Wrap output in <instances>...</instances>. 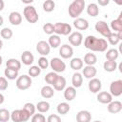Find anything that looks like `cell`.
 I'll return each mask as SVG.
<instances>
[{"label":"cell","instance_id":"obj_1","mask_svg":"<svg viewBox=\"0 0 122 122\" xmlns=\"http://www.w3.org/2000/svg\"><path fill=\"white\" fill-rule=\"evenodd\" d=\"M84 46L86 49L92 51L103 52L108 49V42L104 38H97L94 35H88L84 40Z\"/></svg>","mask_w":122,"mask_h":122},{"label":"cell","instance_id":"obj_2","mask_svg":"<svg viewBox=\"0 0 122 122\" xmlns=\"http://www.w3.org/2000/svg\"><path fill=\"white\" fill-rule=\"evenodd\" d=\"M84 8H85V1L84 0H74L69 6V9H68L69 15L71 18L76 19L83 12Z\"/></svg>","mask_w":122,"mask_h":122},{"label":"cell","instance_id":"obj_3","mask_svg":"<svg viewBox=\"0 0 122 122\" xmlns=\"http://www.w3.org/2000/svg\"><path fill=\"white\" fill-rule=\"evenodd\" d=\"M23 15L25 17V19L30 23V24H34L38 21L39 19V16H38V13L35 10V8L31 5H28L24 8V10H23Z\"/></svg>","mask_w":122,"mask_h":122},{"label":"cell","instance_id":"obj_4","mask_svg":"<svg viewBox=\"0 0 122 122\" xmlns=\"http://www.w3.org/2000/svg\"><path fill=\"white\" fill-rule=\"evenodd\" d=\"M30 118V113L24 109L13 110L10 112V119L13 122H26Z\"/></svg>","mask_w":122,"mask_h":122},{"label":"cell","instance_id":"obj_5","mask_svg":"<svg viewBox=\"0 0 122 122\" xmlns=\"http://www.w3.org/2000/svg\"><path fill=\"white\" fill-rule=\"evenodd\" d=\"M31 84H32L31 77H30L27 74H22V75L18 76L16 79V83H15L16 88L18 90H21V91L28 90L29 88H30Z\"/></svg>","mask_w":122,"mask_h":122},{"label":"cell","instance_id":"obj_6","mask_svg":"<svg viewBox=\"0 0 122 122\" xmlns=\"http://www.w3.org/2000/svg\"><path fill=\"white\" fill-rule=\"evenodd\" d=\"M71 26L68 23L57 22L54 24V33L57 35H70L71 33Z\"/></svg>","mask_w":122,"mask_h":122},{"label":"cell","instance_id":"obj_7","mask_svg":"<svg viewBox=\"0 0 122 122\" xmlns=\"http://www.w3.org/2000/svg\"><path fill=\"white\" fill-rule=\"evenodd\" d=\"M50 66L52 69V71L58 73V72H63L66 69V64L64 61H62L61 58L59 57H53L50 61Z\"/></svg>","mask_w":122,"mask_h":122},{"label":"cell","instance_id":"obj_8","mask_svg":"<svg viewBox=\"0 0 122 122\" xmlns=\"http://www.w3.org/2000/svg\"><path fill=\"white\" fill-rule=\"evenodd\" d=\"M94 29L97 32H99L101 35H103L104 37L108 38V36L111 34L112 30L110 29V27L108 26V24L105 22V21H97L95 23V26H94Z\"/></svg>","mask_w":122,"mask_h":122},{"label":"cell","instance_id":"obj_9","mask_svg":"<svg viewBox=\"0 0 122 122\" xmlns=\"http://www.w3.org/2000/svg\"><path fill=\"white\" fill-rule=\"evenodd\" d=\"M110 93L112 96H119L122 94V80L118 79L112 81L110 85Z\"/></svg>","mask_w":122,"mask_h":122},{"label":"cell","instance_id":"obj_10","mask_svg":"<svg viewBox=\"0 0 122 122\" xmlns=\"http://www.w3.org/2000/svg\"><path fill=\"white\" fill-rule=\"evenodd\" d=\"M69 42L71 46L79 47L83 42V34L80 31H73L69 35Z\"/></svg>","mask_w":122,"mask_h":122},{"label":"cell","instance_id":"obj_11","mask_svg":"<svg viewBox=\"0 0 122 122\" xmlns=\"http://www.w3.org/2000/svg\"><path fill=\"white\" fill-rule=\"evenodd\" d=\"M36 51L41 56H46L51 51V47L47 41L41 40L36 44Z\"/></svg>","mask_w":122,"mask_h":122},{"label":"cell","instance_id":"obj_12","mask_svg":"<svg viewBox=\"0 0 122 122\" xmlns=\"http://www.w3.org/2000/svg\"><path fill=\"white\" fill-rule=\"evenodd\" d=\"M88 88H89V91L92 93H98L102 88V83L101 81L98 79V78H92L90 79L89 81V84H88Z\"/></svg>","mask_w":122,"mask_h":122},{"label":"cell","instance_id":"obj_13","mask_svg":"<svg viewBox=\"0 0 122 122\" xmlns=\"http://www.w3.org/2000/svg\"><path fill=\"white\" fill-rule=\"evenodd\" d=\"M59 54L64 59L71 58V56L73 55V49L71 46H70L68 44H64L59 49Z\"/></svg>","mask_w":122,"mask_h":122},{"label":"cell","instance_id":"obj_14","mask_svg":"<svg viewBox=\"0 0 122 122\" xmlns=\"http://www.w3.org/2000/svg\"><path fill=\"white\" fill-rule=\"evenodd\" d=\"M107 109H108V112L110 113H112V114L118 113L122 110V103L120 101H118V100H114V101L112 100V102H110L108 104Z\"/></svg>","mask_w":122,"mask_h":122},{"label":"cell","instance_id":"obj_15","mask_svg":"<svg viewBox=\"0 0 122 122\" xmlns=\"http://www.w3.org/2000/svg\"><path fill=\"white\" fill-rule=\"evenodd\" d=\"M73 26L75 29H77L78 30H86L89 29V22L87 19L85 18H81L78 17L76 19H74L73 21Z\"/></svg>","mask_w":122,"mask_h":122},{"label":"cell","instance_id":"obj_16","mask_svg":"<svg viewBox=\"0 0 122 122\" xmlns=\"http://www.w3.org/2000/svg\"><path fill=\"white\" fill-rule=\"evenodd\" d=\"M21 62L26 66H30L34 62V56L30 51H24L21 54Z\"/></svg>","mask_w":122,"mask_h":122},{"label":"cell","instance_id":"obj_17","mask_svg":"<svg viewBox=\"0 0 122 122\" xmlns=\"http://www.w3.org/2000/svg\"><path fill=\"white\" fill-rule=\"evenodd\" d=\"M96 98H97V101L101 104H107L108 105L110 102L112 101V96L108 92H99L97 93Z\"/></svg>","mask_w":122,"mask_h":122},{"label":"cell","instance_id":"obj_18","mask_svg":"<svg viewBox=\"0 0 122 122\" xmlns=\"http://www.w3.org/2000/svg\"><path fill=\"white\" fill-rule=\"evenodd\" d=\"M96 73H97V71L94 66H86L82 68V75H84L85 78H88V79L94 78Z\"/></svg>","mask_w":122,"mask_h":122},{"label":"cell","instance_id":"obj_19","mask_svg":"<svg viewBox=\"0 0 122 122\" xmlns=\"http://www.w3.org/2000/svg\"><path fill=\"white\" fill-rule=\"evenodd\" d=\"M92 114L89 111L82 110L76 114V122H91Z\"/></svg>","mask_w":122,"mask_h":122},{"label":"cell","instance_id":"obj_20","mask_svg":"<svg viewBox=\"0 0 122 122\" xmlns=\"http://www.w3.org/2000/svg\"><path fill=\"white\" fill-rule=\"evenodd\" d=\"M9 21L13 26H18L22 23V15L18 11H11L9 15Z\"/></svg>","mask_w":122,"mask_h":122},{"label":"cell","instance_id":"obj_21","mask_svg":"<svg viewBox=\"0 0 122 122\" xmlns=\"http://www.w3.org/2000/svg\"><path fill=\"white\" fill-rule=\"evenodd\" d=\"M66 84H67V82H66V78H65L64 76L58 75V77L56 78L55 82H54L53 85H52V88H53V90H55V91H59V92H61V91H64V90H65V88H66Z\"/></svg>","mask_w":122,"mask_h":122},{"label":"cell","instance_id":"obj_22","mask_svg":"<svg viewBox=\"0 0 122 122\" xmlns=\"http://www.w3.org/2000/svg\"><path fill=\"white\" fill-rule=\"evenodd\" d=\"M40 93H41V96L43 98H46V99H49V98H51L53 95H54V90L51 86L50 85H45L41 88V91H40Z\"/></svg>","mask_w":122,"mask_h":122},{"label":"cell","instance_id":"obj_23","mask_svg":"<svg viewBox=\"0 0 122 122\" xmlns=\"http://www.w3.org/2000/svg\"><path fill=\"white\" fill-rule=\"evenodd\" d=\"M76 96V89L72 86L67 87L64 90V98L67 101H72Z\"/></svg>","mask_w":122,"mask_h":122},{"label":"cell","instance_id":"obj_24","mask_svg":"<svg viewBox=\"0 0 122 122\" xmlns=\"http://www.w3.org/2000/svg\"><path fill=\"white\" fill-rule=\"evenodd\" d=\"M110 29L114 30V32L122 31V13L119 14L118 18H116L111 22V28Z\"/></svg>","mask_w":122,"mask_h":122},{"label":"cell","instance_id":"obj_25","mask_svg":"<svg viewBox=\"0 0 122 122\" xmlns=\"http://www.w3.org/2000/svg\"><path fill=\"white\" fill-rule=\"evenodd\" d=\"M71 83H72V87L77 89V88H80L83 84V76L80 72H74L72 74V77H71Z\"/></svg>","mask_w":122,"mask_h":122},{"label":"cell","instance_id":"obj_26","mask_svg":"<svg viewBox=\"0 0 122 122\" xmlns=\"http://www.w3.org/2000/svg\"><path fill=\"white\" fill-rule=\"evenodd\" d=\"M87 13L91 17H96L99 14V8L96 3H90L87 7Z\"/></svg>","mask_w":122,"mask_h":122},{"label":"cell","instance_id":"obj_27","mask_svg":"<svg viewBox=\"0 0 122 122\" xmlns=\"http://www.w3.org/2000/svg\"><path fill=\"white\" fill-rule=\"evenodd\" d=\"M48 44L50 45L51 48H53V49L58 48L60 46V44H61V38H60V36L57 35V34H51V35H50L49 40H48Z\"/></svg>","mask_w":122,"mask_h":122},{"label":"cell","instance_id":"obj_28","mask_svg":"<svg viewBox=\"0 0 122 122\" xmlns=\"http://www.w3.org/2000/svg\"><path fill=\"white\" fill-rule=\"evenodd\" d=\"M97 62V57L92 52H88L84 55L83 63H85L87 66H93Z\"/></svg>","mask_w":122,"mask_h":122},{"label":"cell","instance_id":"obj_29","mask_svg":"<svg viewBox=\"0 0 122 122\" xmlns=\"http://www.w3.org/2000/svg\"><path fill=\"white\" fill-rule=\"evenodd\" d=\"M6 66L9 69H12V70L19 71V70L21 69V62L19 60H17L16 58H10L7 60Z\"/></svg>","mask_w":122,"mask_h":122},{"label":"cell","instance_id":"obj_30","mask_svg":"<svg viewBox=\"0 0 122 122\" xmlns=\"http://www.w3.org/2000/svg\"><path fill=\"white\" fill-rule=\"evenodd\" d=\"M83 60L79 57H74L70 62V67L74 71H79L83 68Z\"/></svg>","mask_w":122,"mask_h":122},{"label":"cell","instance_id":"obj_31","mask_svg":"<svg viewBox=\"0 0 122 122\" xmlns=\"http://www.w3.org/2000/svg\"><path fill=\"white\" fill-rule=\"evenodd\" d=\"M35 108H36V110H37L40 113H45V112H48L49 110H50V103L47 102V101L42 100V101H39V102L36 104Z\"/></svg>","mask_w":122,"mask_h":122},{"label":"cell","instance_id":"obj_32","mask_svg":"<svg viewBox=\"0 0 122 122\" xmlns=\"http://www.w3.org/2000/svg\"><path fill=\"white\" fill-rule=\"evenodd\" d=\"M118 56H119V51L116 49H110L107 51V52L105 54L106 59L110 60V61H116Z\"/></svg>","mask_w":122,"mask_h":122},{"label":"cell","instance_id":"obj_33","mask_svg":"<svg viewBox=\"0 0 122 122\" xmlns=\"http://www.w3.org/2000/svg\"><path fill=\"white\" fill-rule=\"evenodd\" d=\"M103 68L106 71L108 72H112L114 71L116 69H117V63L116 61H110V60H107L104 62L103 64Z\"/></svg>","mask_w":122,"mask_h":122},{"label":"cell","instance_id":"obj_34","mask_svg":"<svg viewBox=\"0 0 122 122\" xmlns=\"http://www.w3.org/2000/svg\"><path fill=\"white\" fill-rule=\"evenodd\" d=\"M70 110H71V106L67 102H61L56 107V111L59 114H66L70 112Z\"/></svg>","mask_w":122,"mask_h":122},{"label":"cell","instance_id":"obj_35","mask_svg":"<svg viewBox=\"0 0 122 122\" xmlns=\"http://www.w3.org/2000/svg\"><path fill=\"white\" fill-rule=\"evenodd\" d=\"M4 74H5V76H6L7 79H9V80H14V79H17V77H18V71L6 68L5 71H4Z\"/></svg>","mask_w":122,"mask_h":122},{"label":"cell","instance_id":"obj_36","mask_svg":"<svg viewBox=\"0 0 122 122\" xmlns=\"http://www.w3.org/2000/svg\"><path fill=\"white\" fill-rule=\"evenodd\" d=\"M57 77H58V74H57L56 72L51 71V72H48V73L45 75V78H44V79H45V81H46L47 84H49L50 86H52Z\"/></svg>","mask_w":122,"mask_h":122},{"label":"cell","instance_id":"obj_37","mask_svg":"<svg viewBox=\"0 0 122 122\" xmlns=\"http://www.w3.org/2000/svg\"><path fill=\"white\" fill-rule=\"evenodd\" d=\"M55 8V3L52 0H46L43 3V10L46 12H51Z\"/></svg>","mask_w":122,"mask_h":122},{"label":"cell","instance_id":"obj_38","mask_svg":"<svg viewBox=\"0 0 122 122\" xmlns=\"http://www.w3.org/2000/svg\"><path fill=\"white\" fill-rule=\"evenodd\" d=\"M28 73L30 77H37L41 73V69L38 66H30L28 71Z\"/></svg>","mask_w":122,"mask_h":122},{"label":"cell","instance_id":"obj_39","mask_svg":"<svg viewBox=\"0 0 122 122\" xmlns=\"http://www.w3.org/2000/svg\"><path fill=\"white\" fill-rule=\"evenodd\" d=\"M10 118V112L7 109H0V122H8Z\"/></svg>","mask_w":122,"mask_h":122},{"label":"cell","instance_id":"obj_40","mask_svg":"<svg viewBox=\"0 0 122 122\" xmlns=\"http://www.w3.org/2000/svg\"><path fill=\"white\" fill-rule=\"evenodd\" d=\"M0 35H1L2 38L9 40V39H10L12 37L13 32H12V30L10 28H3L1 30V31H0Z\"/></svg>","mask_w":122,"mask_h":122},{"label":"cell","instance_id":"obj_41","mask_svg":"<svg viewBox=\"0 0 122 122\" xmlns=\"http://www.w3.org/2000/svg\"><path fill=\"white\" fill-rule=\"evenodd\" d=\"M43 31L46 34H49V35L54 34V24H52V23H46V24H44Z\"/></svg>","mask_w":122,"mask_h":122},{"label":"cell","instance_id":"obj_42","mask_svg":"<svg viewBox=\"0 0 122 122\" xmlns=\"http://www.w3.org/2000/svg\"><path fill=\"white\" fill-rule=\"evenodd\" d=\"M50 66V61L46 58V56H41L38 58V67L41 70H46Z\"/></svg>","mask_w":122,"mask_h":122},{"label":"cell","instance_id":"obj_43","mask_svg":"<svg viewBox=\"0 0 122 122\" xmlns=\"http://www.w3.org/2000/svg\"><path fill=\"white\" fill-rule=\"evenodd\" d=\"M108 42H109L111 45H112V46L117 45V44L120 42V39L118 38L117 33H116V32H111V34L108 36Z\"/></svg>","mask_w":122,"mask_h":122},{"label":"cell","instance_id":"obj_44","mask_svg":"<svg viewBox=\"0 0 122 122\" xmlns=\"http://www.w3.org/2000/svg\"><path fill=\"white\" fill-rule=\"evenodd\" d=\"M23 109L26 110V111L30 113V116H32V115L35 113V111H36L35 105L32 104V103H30V102H27V103H25V105L23 106Z\"/></svg>","mask_w":122,"mask_h":122},{"label":"cell","instance_id":"obj_45","mask_svg":"<svg viewBox=\"0 0 122 122\" xmlns=\"http://www.w3.org/2000/svg\"><path fill=\"white\" fill-rule=\"evenodd\" d=\"M46 117L42 113H34L31 116V122H46Z\"/></svg>","mask_w":122,"mask_h":122},{"label":"cell","instance_id":"obj_46","mask_svg":"<svg viewBox=\"0 0 122 122\" xmlns=\"http://www.w3.org/2000/svg\"><path fill=\"white\" fill-rule=\"evenodd\" d=\"M9 87V83L6 77L0 76V91H6Z\"/></svg>","mask_w":122,"mask_h":122},{"label":"cell","instance_id":"obj_47","mask_svg":"<svg viewBox=\"0 0 122 122\" xmlns=\"http://www.w3.org/2000/svg\"><path fill=\"white\" fill-rule=\"evenodd\" d=\"M47 122H61V118L58 114H50L47 118Z\"/></svg>","mask_w":122,"mask_h":122},{"label":"cell","instance_id":"obj_48","mask_svg":"<svg viewBox=\"0 0 122 122\" xmlns=\"http://www.w3.org/2000/svg\"><path fill=\"white\" fill-rule=\"evenodd\" d=\"M109 3H110L109 0H98V1H97V4H98L99 6H102V7H105V6L109 5Z\"/></svg>","mask_w":122,"mask_h":122},{"label":"cell","instance_id":"obj_49","mask_svg":"<svg viewBox=\"0 0 122 122\" xmlns=\"http://www.w3.org/2000/svg\"><path fill=\"white\" fill-rule=\"evenodd\" d=\"M4 101H5V96L3 95V93H1V92H0V105H1V104H3V103H4Z\"/></svg>","mask_w":122,"mask_h":122},{"label":"cell","instance_id":"obj_50","mask_svg":"<svg viewBox=\"0 0 122 122\" xmlns=\"http://www.w3.org/2000/svg\"><path fill=\"white\" fill-rule=\"evenodd\" d=\"M4 7H5V3H4V1H3V0H0V11L3 10Z\"/></svg>","mask_w":122,"mask_h":122},{"label":"cell","instance_id":"obj_51","mask_svg":"<svg viewBox=\"0 0 122 122\" xmlns=\"http://www.w3.org/2000/svg\"><path fill=\"white\" fill-rule=\"evenodd\" d=\"M33 2V0H29V1H26V0H22V3H24V4H31Z\"/></svg>","mask_w":122,"mask_h":122},{"label":"cell","instance_id":"obj_52","mask_svg":"<svg viewBox=\"0 0 122 122\" xmlns=\"http://www.w3.org/2000/svg\"><path fill=\"white\" fill-rule=\"evenodd\" d=\"M3 23H4V19H3L2 15H0V26H2V25H3Z\"/></svg>","mask_w":122,"mask_h":122},{"label":"cell","instance_id":"obj_53","mask_svg":"<svg viewBox=\"0 0 122 122\" xmlns=\"http://www.w3.org/2000/svg\"><path fill=\"white\" fill-rule=\"evenodd\" d=\"M2 48H3V41L0 39V51L2 50Z\"/></svg>","mask_w":122,"mask_h":122},{"label":"cell","instance_id":"obj_54","mask_svg":"<svg viewBox=\"0 0 122 122\" xmlns=\"http://www.w3.org/2000/svg\"><path fill=\"white\" fill-rule=\"evenodd\" d=\"M2 63H3V58H2V56L0 55V66L2 65Z\"/></svg>","mask_w":122,"mask_h":122},{"label":"cell","instance_id":"obj_55","mask_svg":"<svg viewBox=\"0 0 122 122\" xmlns=\"http://www.w3.org/2000/svg\"><path fill=\"white\" fill-rule=\"evenodd\" d=\"M93 122H102V121H100V120H95V121H93Z\"/></svg>","mask_w":122,"mask_h":122}]
</instances>
